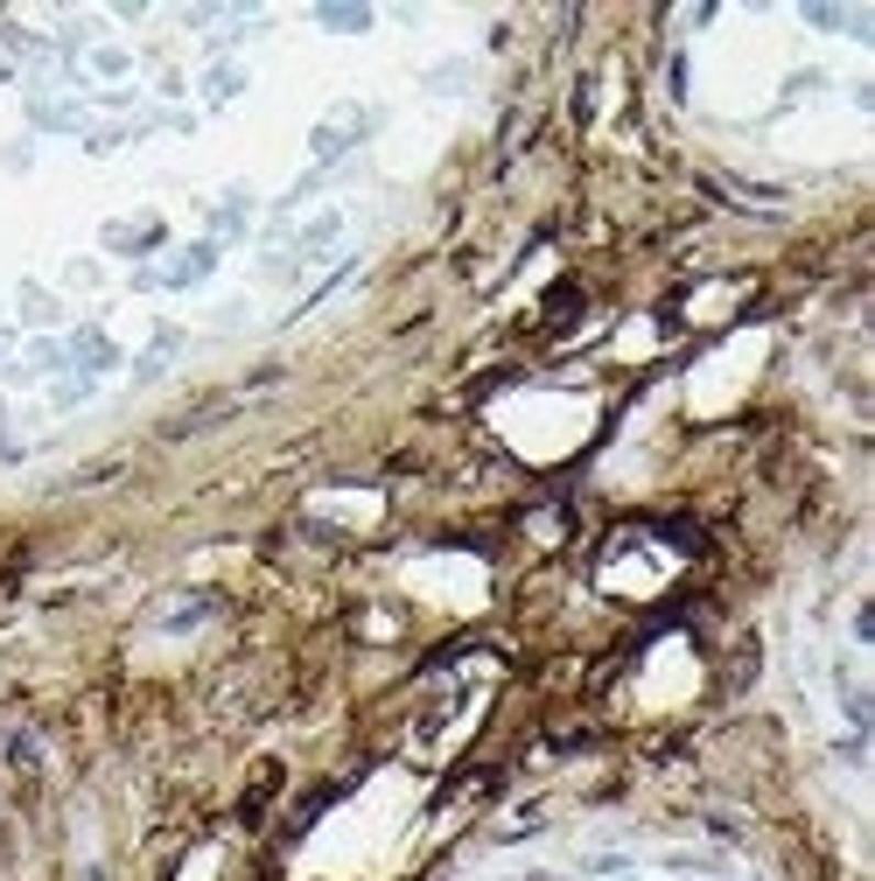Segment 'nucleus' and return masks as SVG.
<instances>
[{
  "label": "nucleus",
  "mask_w": 875,
  "mask_h": 881,
  "mask_svg": "<svg viewBox=\"0 0 875 881\" xmlns=\"http://www.w3.org/2000/svg\"><path fill=\"white\" fill-rule=\"evenodd\" d=\"M112 253H155L162 245V218H133V224H112Z\"/></svg>",
  "instance_id": "1"
},
{
  "label": "nucleus",
  "mask_w": 875,
  "mask_h": 881,
  "mask_svg": "<svg viewBox=\"0 0 875 881\" xmlns=\"http://www.w3.org/2000/svg\"><path fill=\"white\" fill-rule=\"evenodd\" d=\"M70 357H78L85 371H112V364H120V350H112L99 330H78V336H70Z\"/></svg>",
  "instance_id": "2"
}]
</instances>
